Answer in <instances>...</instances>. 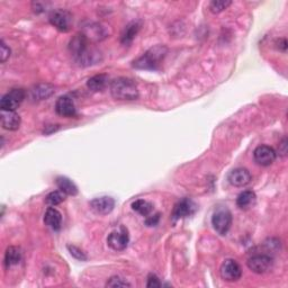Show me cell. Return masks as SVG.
Here are the masks:
<instances>
[{
    "label": "cell",
    "instance_id": "obj_1",
    "mask_svg": "<svg viewBox=\"0 0 288 288\" xmlns=\"http://www.w3.org/2000/svg\"><path fill=\"white\" fill-rule=\"evenodd\" d=\"M110 93L117 101H135L138 98V90L135 82L123 77L112 81Z\"/></svg>",
    "mask_w": 288,
    "mask_h": 288
},
{
    "label": "cell",
    "instance_id": "obj_2",
    "mask_svg": "<svg viewBox=\"0 0 288 288\" xmlns=\"http://www.w3.org/2000/svg\"><path fill=\"white\" fill-rule=\"evenodd\" d=\"M167 52L168 50L165 46H154L144 53L142 57L136 59L134 62H133V66L136 69L142 70H157L159 69V65L161 63V61L165 57Z\"/></svg>",
    "mask_w": 288,
    "mask_h": 288
},
{
    "label": "cell",
    "instance_id": "obj_3",
    "mask_svg": "<svg viewBox=\"0 0 288 288\" xmlns=\"http://www.w3.org/2000/svg\"><path fill=\"white\" fill-rule=\"evenodd\" d=\"M212 225L220 235H226L232 225V214L228 208H218L212 216Z\"/></svg>",
    "mask_w": 288,
    "mask_h": 288
},
{
    "label": "cell",
    "instance_id": "obj_4",
    "mask_svg": "<svg viewBox=\"0 0 288 288\" xmlns=\"http://www.w3.org/2000/svg\"><path fill=\"white\" fill-rule=\"evenodd\" d=\"M50 23L60 32H69L71 30L74 18L72 14L65 9H57L49 17Z\"/></svg>",
    "mask_w": 288,
    "mask_h": 288
},
{
    "label": "cell",
    "instance_id": "obj_5",
    "mask_svg": "<svg viewBox=\"0 0 288 288\" xmlns=\"http://www.w3.org/2000/svg\"><path fill=\"white\" fill-rule=\"evenodd\" d=\"M25 99V91L20 88L12 89L6 95L3 96L0 101V108L6 112H15Z\"/></svg>",
    "mask_w": 288,
    "mask_h": 288
},
{
    "label": "cell",
    "instance_id": "obj_6",
    "mask_svg": "<svg viewBox=\"0 0 288 288\" xmlns=\"http://www.w3.org/2000/svg\"><path fill=\"white\" fill-rule=\"evenodd\" d=\"M248 268L259 275L268 273L274 267V259L268 254H257L247 261Z\"/></svg>",
    "mask_w": 288,
    "mask_h": 288
},
{
    "label": "cell",
    "instance_id": "obj_7",
    "mask_svg": "<svg viewBox=\"0 0 288 288\" xmlns=\"http://www.w3.org/2000/svg\"><path fill=\"white\" fill-rule=\"evenodd\" d=\"M130 241L129 232L124 228L121 226L118 231H114L107 237V245L115 251H123L126 249Z\"/></svg>",
    "mask_w": 288,
    "mask_h": 288
},
{
    "label": "cell",
    "instance_id": "obj_8",
    "mask_svg": "<svg viewBox=\"0 0 288 288\" xmlns=\"http://www.w3.org/2000/svg\"><path fill=\"white\" fill-rule=\"evenodd\" d=\"M220 274L225 281H236L241 278L242 269L235 260L226 259L221 266Z\"/></svg>",
    "mask_w": 288,
    "mask_h": 288
},
{
    "label": "cell",
    "instance_id": "obj_9",
    "mask_svg": "<svg viewBox=\"0 0 288 288\" xmlns=\"http://www.w3.org/2000/svg\"><path fill=\"white\" fill-rule=\"evenodd\" d=\"M196 210L197 205L194 203L191 199L184 198L175 205L171 218H173L174 221H178L180 219H185L188 218V216L194 215L196 213Z\"/></svg>",
    "mask_w": 288,
    "mask_h": 288
},
{
    "label": "cell",
    "instance_id": "obj_10",
    "mask_svg": "<svg viewBox=\"0 0 288 288\" xmlns=\"http://www.w3.org/2000/svg\"><path fill=\"white\" fill-rule=\"evenodd\" d=\"M253 158L259 165L268 167L273 164L276 160V152L273 148L268 146H260L253 152Z\"/></svg>",
    "mask_w": 288,
    "mask_h": 288
},
{
    "label": "cell",
    "instance_id": "obj_11",
    "mask_svg": "<svg viewBox=\"0 0 288 288\" xmlns=\"http://www.w3.org/2000/svg\"><path fill=\"white\" fill-rule=\"evenodd\" d=\"M82 34L86 36L88 41H91V42L103 41L108 35L107 30L105 29V27H103L102 24H98V23H89L88 25L84 26Z\"/></svg>",
    "mask_w": 288,
    "mask_h": 288
},
{
    "label": "cell",
    "instance_id": "obj_12",
    "mask_svg": "<svg viewBox=\"0 0 288 288\" xmlns=\"http://www.w3.org/2000/svg\"><path fill=\"white\" fill-rule=\"evenodd\" d=\"M115 207V201L113 197L103 196L92 199L90 202V208L99 215H107Z\"/></svg>",
    "mask_w": 288,
    "mask_h": 288
},
{
    "label": "cell",
    "instance_id": "obj_13",
    "mask_svg": "<svg viewBox=\"0 0 288 288\" xmlns=\"http://www.w3.org/2000/svg\"><path fill=\"white\" fill-rule=\"evenodd\" d=\"M228 180L232 186L245 187L250 184L252 180V177H251V174L249 173L248 169L237 168V169L232 170L229 174Z\"/></svg>",
    "mask_w": 288,
    "mask_h": 288
},
{
    "label": "cell",
    "instance_id": "obj_14",
    "mask_svg": "<svg viewBox=\"0 0 288 288\" xmlns=\"http://www.w3.org/2000/svg\"><path fill=\"white\" fill-rule=\"evenodd\" d=\"M55 112L63 117H74L77 114L75 104L68 96H62L58 99L55 103Z\"/></svg>",
    "mask_w": 288,
    "mask_h": 288
},
{
    "label": "cell",
    "instance_id": "obj_15",
    "mask_svg": "<svg viewBox=\"0 0 288 288\" xmlns=\"http://www.w3.org/2000/svg\"><path fill=\"white\" fill-rule=\"evenodd\" d=\"M88 41L86 36L82 34H78V35H76L72 40L70 41L69 43V50H70V52L72 53V55L77 59L78 57H80V55L84 53L86 50L88 49Z\"/></svg>",
    "mask_w": 288,
    "mask_h": 288
},
{
    "label": "cell",
    "instance_id": "obj_16",
    "mask_svg": "<svg viewBox=\"0 0 288 288\" xmlns=\"http://www.w3.org/2000/svg\"><path fill=\"white\" fill-rule=\"evenodd\" d=\"M44 223L54 231H59L62 226V215L54 207H49L44 215Z\"/></svg>",
    "mask_w": 288,
    "mask_h": 288
},
{
    "label": "cell",
    "instance_id": "obj_17",
    "mask_svg": "<svg viewBox=\"0 0 288 288\" xmlns=\"http://www.w3.org/2000/svg\"><path fill=\"white\" fill-rule=\"evenodd\" d=\"M20 116L16 112L2 110V125L5 130L16 131L20 126Z\"/></svg>",
    "mask_w": 288,
    "mask_h": 288
},
{
    "label": "cell",
    "instance_id": "obj_18",
    "mask_svg": "<svg viewBox=\"0 0 288 288\" xmlns=\"http://www.w3.org/2000/svg\"><path fill=\"white\" fill-rule=\"evenodd\" d=\"M141 29V21H132L129 25H127L123 33H122L121 42L124 45H129L134 40V37L137 35L138 31Z\"/></svg>",
    "mask_w": 288,
    "mask_h": 288
},
{
    "label": "cell",
    "instance_id": "obj_19",
    "mask_svg": "<svg viewBox=\"0 0 288 288\" xmlns=\"http://www.w3.org/2000/svg\"><path fill=\"white\" fill-rule=\"evenodd\" d=\"M54 87L50 84H40L32 89V97L35 101H45L54 93Z\"/></svg>",
    "mask_w": 288,
    "mask_h": 288
},
{
    "label": "cell",
    "instance_id": "obj_20",
    "mask_svg": "<svg viewBox=\"0 0 288 288\" xmlns=\"http://www.w3.org/2000/svg\"><path fill=\"white\" fill-rule=\"evenodd\" d=\"M55 182H57V186L60 191H62L65 195L76 196L77 194H78V187L76 186L74 181L66 178V177H58Z\"/></svg>",
    "mask_w": 288,
    "mask_h": 288
},
{
    "label": "cell",
    "instance_id": "obj_21",
    "mask_svg": "<svg viewBox=\"0 0 288 288\" xmlns=\"http://www.w3.org/2000/svg\"><path fill=\"white\" fill-rule=\"evenodd\" d=\"M76 60H77V62H78L82 66L92 65V64H96L97 62L101 61V54H99V52L96 51V50L87 49L86 51L82 53L80 57L77 58Z\"/></svg>",
    "mask_w": 288,
    "mask_h": 288
},
{
    "label": "cell",
    "instance_id": "obj_22",
    "mask_svg": "<svg viewBox=\"0 0 288 288\" xmlns=\"http://www.w3.org/2000/svg\"><path fill=\"white\" fill-rule=\"evenodd\" d=\"M257 196L256 194L251 190H245L242 191L236 198V205L237 207L241 209H249L251 208L254 204H256Z\"/></svg>",
    "mask_w": 288,
    "mask_h": 288
},
{
    "label": "cell",
    "instance_id": "obj_23",
    "mask_svg": "<svg viewBox=\"0 0 288 288\" xmlns=\"http://www.w3.org/2000/svg\"><path fill=\"white\" fill-rule=\"evenodd\" d=\"M21 260V252L17 247H8L5 253V267L9 269L12 266L18 265Z\"/></svg>",
    "mask_w": 288,
    "mask_h": 288
},
{
    "label": "cell",
    "instance_id": "obj_24",
    "mask_svg": "<svg viewBox=\"0 0 288 288\" xmlns=\"http://www.w3.org/2000/svg\"><path fill=\"white\" fill-rule=\"evenodd\" d=\"M107 85V76L106 75H97L87 81V87L93 92L102 91Z\"/></svg>",
    "mask_w": 288,
    "mask_h": 288
},
{
    "label": "cell",
    "instance_id": "obj_25",
    "mask_svg": "<svg viewBox=\"0 0 288 288\" xmlns=\"http://www.w3.org/2000/svg\"><path fill=\"white\" fill-rule=\"evenodd\" d=\"M132 209L135 210L136 213L142 216H148L152 212L153 206L152 204L149 203L148 201H144V199H137V201L132 204Z\"/></svg>",
    "mask_w": 288,
    "mask_h": 288
},
{
    "label": "cell",
    "instance_id": "obj_26",
    "mask_svg": "<svg viewBox=\"0 0 288 288\" xmlns=\"http://www.w3.org/2000/svg\"><path fill=\"white\" fill-rule=\"evenodd\" d=\"M232 4V2L229 0H214L209 4V10L213 14H220L224 12L225 9H228V7Z\"/></svg>",
    "mask_w": 288,
    "mask_h": 288
},
{
    "label": "cell",
    "instance_id": "obj_27",
    "mask_svg": "<svg viewBox=\"0 0 288 288\" xmlns=\"http://www.w3.org/2000/svg\"><path fill=\"white\" fill-rule=\"evenodd\" d=\"M46 203L50 205V206H57V205H60L64 201V195L62 191H52L50 193L49 195L46 196Z\"/></svg>",
    "mask_w": 288,
    "mask_h": 288
},
{
    "label": "cell",
    "instance_id": "obj_28",
    "mask_svg": "<svg viewBox=\"0 0 288 288\" xmlns=\"http://www.w3.org/2000/svg\"><path fill=\"white\" fill-rule=\"evenodd\" d=\"M107 287H131V284L129 281H126L125 279L121 278L118 276L110 277L108 281L106 282Z\"/></svg>",
    "mask_w": 288,
    "mask_h": 288
},
{
    "label": "cell",
    "instance_id": "obj_29",
    "mask_svg": "<svg viewBox=\"0 0 288 288\" xmlns=\"http://www.w3.org/2000/svg\"><path fill=\"white\" fill-rule=\"evenodd\" d=\"M69 251L71 253L72 257H75L76 259L81 260V261H86L87 260V256L85 254V252L79 249L78 247H75V246H68Z\"/></svg>",
    "mask_w": 288,
    "mask_h": 288
},
{
    "label": "cell",
    "instance_id": "obj_30",
    "mask_svg": "<svg viewBox=\"0 0 288 288\" xmlns=\"http://www.w3.org/2000/svg\"><path fill=\"white\" fill-rule=\"evenodd\" d=\"M10 57V49L6 45V43L2 41V45H0V61L2 63H5Z\"/></svg>",
    "mask_w": 288,
    "mask_h": 288
},
{
    "label": "cell",
    "instance_id": "obj_31",
    "mask_svg": "<svg viewBox=\"0 0 288 288\" xmlns=\"http://www.w3.org/2000/svg\"><path fill=\"white\" fill-rule=\"evenodd\" d=\"M147 286L149 288H159V287L162 286V284H161V282H160L159 278H158L156 275L151 274V275H149V277H148V284H147Z\"/></svg>",
    "mask_w": 288,
    "mask_h": 288
},
{
    "label": "cell",
    "instance_id": "obj_32",
    "mask_svg": "<svg viewBox=\"0 0 288 288\" xmlns=\"http://www.w3.org/2000/svg\"><path fill=\"white\" fill-rule=\"evenodd\" d=\"M160 221V214L157 213L156 215H152V216H148L147 220H146V225L148 226H156Z\"/></svg>",
    "mask_w": 288,
    "mask_h": 288
},
{
    "label": "cell",
    "instance_id": "obj_33",
    "mask_svg": "<svg viewBox=\"0 0 288 288\" xmlns=\"http://www.w3.org/2000/svg\"><path fill=\"white\" fill-rule=\"evenodd\" d=\"M278 47L279 50H281V51H286V49H287V41L285 40V38H280V40L278 41Z\"/></svg>",
    "mask_w": 288,
    "mask_h": 288
}]
</instances>
